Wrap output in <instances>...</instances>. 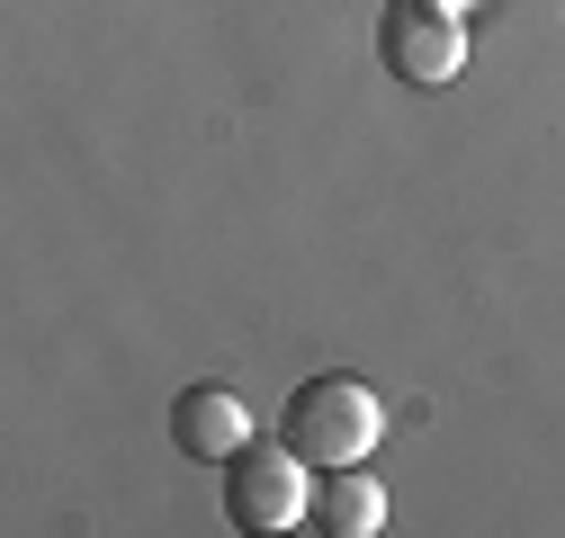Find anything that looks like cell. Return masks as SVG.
<instances>
[{
	"label": "cell",
	"mask_w": 565,
	"mask_h": 538,
	"mask_svg": "<svg viewBox=\"0 0 565 538\" xmlns=\"http://www.w3.org/2000/svg\"><path fill=\"white\" fill-rule=\"evenodd\" d=\"M449 10H476V0H449Z\"/></svg>",
	"instance_id": "cell-6"
},
{
	"label": "cell",
	"mask_w": 565,
	"mask_h": 538,
	"mask_svg": "<svg viewBox=\"0 0 565 538\" xmlns=\"http://www.w3.org/2000/svg\"><path fill=\"white\" fill-rule=\"evenodd\" d=\"M278 440H288L315 476L323 466H369V449L386 440V404L360 386V377H306L297 395H288V413H278Z\"/></svg>",
	"instance_id": "cell-1"
},
{
	"label": "cell",
	"mask_w": 565,
	"mask_h": 538,
	"mask_svg": "<svg viewBox=\"0 0 565 538\" xmlns=\"http://www.w3.org/2000/svg\"><path fill=\"white\" fill-rule=\"evenodd\" d=\"M315 529H332V538H377V529H386V485L369 476V466H323Z\"/></svg>",
	"instance_id": "cell-5"
},
{
	"label": "cell",
	"mask_w": 565,
	"mask_h": 538,
	"mask_svg": "<svg viewBox=\"0 0 565 538\" xmlns=\"http://www.w3.org/2000/svg\"><path fill=\"white\" fill-rule=\"evenodd\" d=\"M377 63L404 90H449L467 73V10H449V0H386Z\"/></svg>",
	"instance_id": "cell-3"
},
{
	"label": "cell",
	"mask_w": 565,
	"mask_h": 538,
	"mask_svg": "<svg viewBox=\"0 0 565 538\" xmlns=\"http://www.w3.org/2000/svg\"><path fill=\"white\" fill-rule=\"evenodd\" d=\"M243 440H252V404L234 386H189L171 404V449H189L198 466H225Z\"/></svg>",
	"instance_id": "cell-4"
},
{
	"label": "cell",
	"mask_w": 565,
	"mask_h": 538,
	"mask_svg": "<svg viewBox=\"0 0 565 538\" xmlns=\"http://www.w3.org/2000/svg\"><path fill=\"white\" fill-rule=\"evenodd\" d=\"M225 520L243 529V538H278V529H297V520H315V466L278 440V449H234L225 458Z\"/></svg>",
	"instance_id": "cell-2"
}]
</instances>
